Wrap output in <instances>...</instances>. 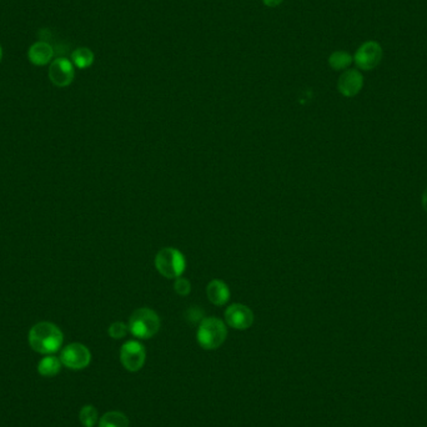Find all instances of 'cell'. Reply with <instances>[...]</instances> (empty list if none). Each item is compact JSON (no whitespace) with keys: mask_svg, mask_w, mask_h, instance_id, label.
<instances>
[{"mask_svg":"<svg viewBox=\"0 0 427 427\" xmlns=\"http://www.w3.org/2000/svg\"><path fill=\"white\" fill-rule=\"evenodd\" d=\"M29 345L41 355H53L60 350L64 335L60 329L49 321H41L29 331Z\"/></svg>","mask_w":427,"mask_h":427,"instance_id":"1","label":"cell"},{"mask_svg":"<svg viewBox=\"0 0 427 427\" xmlns=\"http://www.w3.org/2000/svg\"><path fill=\"white\" fill-rule=\"evenodd\" d=\"M228 337V327L221 319L218 317H204L198 327L199 345L204 350H216L224 344Z\"/></svg>","mask_w":427,"mask_h":427,"instance_id":"2","label":"cell"},{"mask_svg":"<svg viewBox=\"0 0 427 427\" xmlns=\"http://www.w3.org/2000/svg\"><path fill=\"white\" fill-rule=\"evenodd\" d=\"M129 332L140 340H148L160 330V317L149 307H142L132 312L129 319Z\"/></svg>","mask_w":427,"mask_h":427,"instance_id":"3","label":"cell"},{"mask_svg":"<svg viewBox=\"0 0 427 427\" xmlns=\"http://www.w3.org/2000/svg\"><path fill=\"white\" fill-rule=\"evenodd\" d=\"M155 268L164 278L178 279L186 269V260L178 249L164 248L155 256Z\"/></svg>","mask_w":427,"mask_h":427,"instance_id":"4","label":"cell"},{"mask_svg":"<svg viewBox=\"0 0 427 427\" xmlns=\"http://www.w3.org/2000/svg\"><path fill=\"white\" fill-rule=\"evenodd\" d=\"M59 359L64 367L79 371L89 367L92 362V352L80 342H73L61 350Z\"/></svg>","mask_w":427,"mask_h":427,"instance_id":"5","label":"cell"},{"mask_svg":"<svg viewBox=\"0 0 427 427\" xmlns=\"http://www.w3.org/2000/svg\"><path fill=\"white\" fill-rule=\"evenodd\" d=\"M147 362V350L140 341L130 340L122 344L120 349V362L129 372L142 370Z\"/></svg>","mask_w":427,"mask_h":427,"instance_id":"6","label":"cell"},{"mask_svg":"<svg viewBox=\"0 0 427 427\" xmlns=\"http://www.w3.org/2000/svg\"><path fill=\"white\" fill-rule=\"evenodd\" d=\"M382 59V48L376 41L364 43L354 56L356 66L362 70L369 71L375 69Z\"/></svg>","mask_w":427,"mask_h":427,"instance_id":"7","label":"cell"},{"mask_svg":"<svg viewBox=\"0 0 427 427\" xmlns=\"http://www.w3.org/2000/svg\"><path fill=\"white\" fill-rule=\"evenodd\" d=\"M48 75L56 87H69L75 77L74 64L66 58H56L51 63Z\"/></svg>","mask_w":427,"mask_h":427,"instance_id":"8","label":"cell"},{"mask_svg":"<svg viewBox=\"0 0 427 427\" xmlns=\"http://www.w3.org/2000/svg\"><path fill=\"white\" fill-rule=\"evenodd\" d=\"M254 320V312L244 304H233L225 311V324L235 330H248Z\"/></svg>","mask_w":427,"mask_h":427,"instance_id":"9","label":"cell"},{"mask_svg":"<svg viewBox=\"0 0 427 427\" xmlns=\"http://www.w3.org/2000/svg\"><path fill=\"white\" fill-rule=\"evenodd\" d=\"M364 87V77L362 73L356 69L344 71L339 78L337 89L346 97H352L362 92Z\"/></svg>","mask_w":427,"mask_h":427,"instance_id":"10","label":"cell"},{"mask_svg":"<svg viewBox=\"0 0 427 427\" xmlns=\"http://www.w3.org/2000/svg\"><path fill=\"white\" fill-rule=\"evenodd\" d=\"M54 49L46 41H36L28 51V59L31 64L43 66L54 60Z\"/></svg>","mask_w":427,"mask_h":427,"instance_id":"11","label":"cell"},{"mask_svg":"<svg viewBox=\"0 0 427 427\" xmlns=\"http://www.w3.org/2000/svg\"><path fill=\"white\" fill-rule=\"evenodd\" d=\"M206 295L214 305L224 306L230 300L229 286L223 280H211L206 286Z\"/></svg>","mask_w":427,"mask_h":427,"instance_id":"12","label":"cell"},{"mask_svg":"<svg viewBox=\"0 0 427 427\" xmlns=\"http://www.w3.org/2000/svg\"><path fill=\"white\" fill-rule=\"evenodd\" d=\"M60 359L54 355H46L38 364V372L41 376L51 377L58 375L61 370Z\"/></svg>","mask_w":427,"mask_h":427,"instance_id":"13","label":"cell"},{"mask_svg":"<svg viewBox=\"0 0 427 427\" xmlns=\"http://www.w3.org/2000/svg\"><path fill=\"white\" fill-rule=\"evenodd\" d=\"M129 418L120 411H109L99 418V427H129Z\"/></svg>","mask_w":427,"mask_h":427,"instance_id":"14","label":"cell"},{"mask_svg":"<svg viewBox=\"0 0 427 427\" xmlns=\"http://www.w3.org/2000/svg\"><path fill=\"white\" fill-rule=\"evenodd\" d=\"M71 63L79 69H87L94 63V53L89 48H78L71 53Z\"/></svg>","mask_w":427,"mask_h":427,"instance_id":"15","label":"cell"},{"mask_svg":"<svg viewBox=\"0 0 427 427\" xmlns=\"http://www.w3.org/2000/svg\"><path fill=\"white\" fill-rule=\"evenodd\" d=\"M354 58L346 51H334L329 58V64L334 70H345L352 64Z\"/></svg>","mask_w":427,"mask_h":427,"instance_id":"16","label":"cell"},{"mask_svg":"<svg viewBox=\"0 0 427 427\" xmlns=\"http://www.w3.org/2000/svg\"><path fill=\"white\" fill-rule=\"evenodd\" d=\"M79 420L84 427H94L99 421V413L93 405H85L79 412Z\"/></svg>","mask_w":427,"mask_h":427,"instance_id":"17","label":"cell"},{"mask_svg":"<svg viewBox=\"0 0 427 427\" xmlns=\"http://www.w3.org/2000/svg\"><path fill=\"white\" fill-rule=\"evenodd\" d=\"M109 336L115 340H120L122 337H125L129 332V325L124 324L122 321H115L112 325L109 326Z\"/></svg>","mask_w":427,"mask_h":427,"instance_id":"18","label":"cell"},{"mask_svg":"<svg viewBox=\"0 0 427 427\" xmlns=\"http://www.w3.org/2000/svg\"><path fill=\"white\" fill-rule=\"evenodd\" d=\"M174 290L176 291L178 295L188 296L190 294V291H191V284H190V281L188 279L180 276L178 279H175Z\"/></svg>","mask_w":427,"mask_h":427,"instance_id":"19","label":"cell"},{"mask_svg":"<svg viewBox=\"0 0 427 427\" xmlns=\"http://www.w3.org/2000/svg\"><path fill=\"white\" fill-rule=\"evenodd\" d=\"M284 0H263L265 6H270V8H275V6H280Z\"/></svg>","mask_w":427,"mask_h":427,"instance_id":"20","label":"cell"},{"mask_svg":"<svg viewBox=\"0 0 427 427\" xmlns=\"http://www.w3.org/2000/svg\"><path fill=\"white\" fill-rule=\"evenodd\" d=\"M422 206H423L425 211L427 213V188L425 189V191L422 194Z\"/></svg>","mask_w":427,"mask_h":427,"instance_id":"21","label":"cell"},{"mask_svg":"<svg viewBox=\"0 0 427 427\" xmlns=\"http://www.w3.org/2000/svg\"><path fill=\"white\" fill-rule=\"evenodd\" d=\"M1 58H3V49H1V46H0V61H1Z\"/></svg>","mask_w":427,"mask_h":427,"instance_id":"22","label":"cell"}]
</instances>
